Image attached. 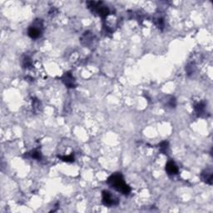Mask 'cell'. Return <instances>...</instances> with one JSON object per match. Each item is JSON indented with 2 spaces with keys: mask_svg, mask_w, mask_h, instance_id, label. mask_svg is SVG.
Listing matches in <instances>:
<instances>
[{
  "mask_svg": "<svg viewBox=\"0 0 213 213\" xmlns=\"http://www.w3.org/2000/svg\"><path fill=\"white\" fill-rule=\"evenodd\" d=\"M195 71L196 66L193 63H190V64H188L186 66V72H187V73L188 76L192 75V74L195 73Z\"/></svg>",
  "mask_w": 213,
  "mask_h": 213,
  "instance_id": "cell-11",
  "label": "cell"
},
{
  "mask_svg": "<svg viewBox=\"0 0 213 213\" xmlns=\"http://www.w3.org/2000/svg\"><path fill=\"white\" fill-rule=\"evenodd\" d=\"M30 156L33 159H37V160H40L42 158V155H41V152L38 150H34L33 152L30 153Z\"/></svg>",
  "mask_w": 213,
  "mask_h": 213,
  "instance_id": "cell-16",
  "label": "cell"
},
{
  "mask_svg": "<svg viewBox=\"0 0 213 213\" xmlns=\"http://www.w3.org/2000/svg\"><path fill=\"white\" fill-rule=\"evenodd\" d=\"M102 203L107 206H112L118 204V200L107 191L102 192Z\"/></svg>",
  "mask_w": 213,
  "mask_h": 213,
  "instance_id": "cell-4",
  "label": "cell"
},
{
  "mask_svg": "<svg viewBox=\"0 0 213 213\" xmlns=\"http://www.w3.org/2000/svg\"><path fill=\"white\" fill-rule=\"evenodd\" d=\"M58 10H57L55 8H52L51 10L49 11V15H55V13H57Z\"/></svg>",
  "mask_w": 213,
  "mask_h": 213,
  "instance_id": "cell-17",
  "label": "cell"
},
{
  "mask_svg": "<svg viewBox=\"0 0 213 213\" xmlns=\"http://www.w3.org/2000/svg\"><path fill=\"white\" fill-rule=\"evenodd\" d=\"M32 60H31V59L29 58V57L26 56L23 58V68H25V69H29V68H31L32 67Z\"/></svg>",
  "mask_w": 213,
  "mask_h": 213,
  "instance_id": "cell-15",
  "label": "cell"
},
{
  "mask_svg": "<svg viewBox=\"0 0 213 213\" xmlns=\"http://www.w3.org/2000/svg\"><path fill=\"white\" fill-rule=\"evenodd\" d=\"M107 184L117 192L122 193L123 195H128L131 192V188L126 184L124 178L121 173H115L110 176L107 179Z\"/></svg>",
  "mask_w": 213,
  "mask_h": 213,
  "instance_id": "cell-1",
  "label": "cell"
},
{
  "mask_svg": "<svg viewBox=\"0 0 213 213\" xmlns=\"http://www.w3.org/2000/svg\"><path fill=\"white\" fill-rule=\"evenodd\" d=\"M164 102H165L166 106H168V107H171V108H175L176 106H177V100L173 96H167L166 100H164Z\"/></svg>",
  "mask_w": 213,
  "mask_h": 213,
  "instance_id": "cell-9",
  "label": "cell"
},
{
  "mask_svg": "<svg viewBox=\"0 0 213 213\" xmlns=\"http://www.w3.org/2000/svg\"><path fill=\"white\" fill-rule=\"evenodd\" d=\"M96 38H95V36L93 35V33H92L91 32H85V33L83 34V36L81 37V41L82 44L85 47H88V48H90V47H92V46L95 45V42Z\"/></svg>",
  "mask_w": 213,
  "mask_h": 213,
  "instance_id": "cell-3",
  "label": "cell"
},
{
  "mask_svg": "<svg viewBox=\"0 0 213 213\" xmlns=\"http://www.w3.org/2000/svg\"><path fill=\"white\" fill-rule=\"evenodd\" d=\"M201 178L205 183H206L208 185H212L213 173L211 168H206L204 171H202V173L201 174Z\"/></svg>",
  "mask_w": 213,
  "mask_h": 213,
  "instance_id": "cell-6",
  "label": "cell"
},
{
  "mask_svg": "<svg viewBox=\"0 0 213 213\" xmlns=\"http://www.w3.org/2000/svg\"><path fill=\"white\" fill-rule=\"evenodd\" d=\"M153 21H154L155 25L157 26V28H159V29L163 30V28H164V26H165V22H164V18H163V17H161V16L156 17V18H154Z\"/></svg>",
  "mask_w": 213,
  "mask_h": 213,
  "instance_id": "cell-10",
  "label": "cell"
},
{
  "mask_svg": "<svg viewBox=\"0 0 213 213\" xmlns=\"http://www.w3.org/2000/svg\"><path fill=\"white\" fill-rule=\"evenodd\" d=\"M43 23L42 19H36L33 22V25L28 28V36L33 39H37L40 38L43 33Z\"/></svg>",
  "mask_w": 213,
  "mask_h": 213,
  "instance_id": "cell-2",
  "label": "cell"
},
{
  "mask_svg": "<svg viewBox=\"0 0 213 213\" xmlns=\"http://www.w3.org/2000/svg\"><path fill=\"white\" fill-rule=\"evenodd\" d=\"M59 159L64 161L65 163H73L74 162V156L73 154L69 155V156H59Z\"/></svg>",
  "mask_w": 213,
  "mask_h": 213,
  "instance_id": "cell-14",
  "label": "cell"
},
{
  "mask_svg": "<svg viewBox=\"0 0 213 213\" xmlns=\"http://www.w3.org/2000/svg\"><path fill=\"white\" fill-rule=\"evenodd\" d=\"M41 102L37 98L33 99V109L35 112H38L40 111Z\"/></svg>",
  "mask_w": 213,
  "mask_h": 213,
  "instance_id": "cell-12",
  "label": "cell"
},
{
  "mask_svg": "<svg viewBox=\"0 0 213 213\" xmlns=\"http://www.w3.org/2000/svg\"><path fill=\"white\" fill-rule=\"evenodd\" d=\"M195 112L198 117H201L206 112V104L203 102H200L195 106Z\"/></svg>",
  "mask_w": 213,
  "mask_h": 213,
  "instance_id": "cell-8",
  "label": "cell"
},
{
  "mask_svg": "<svg viewBox=\"0 0 213 213\" xmlns=\"http://www.w3.org/2000/svg\"><path fill=\"white\" fill-rule=\"evenodd\" d=\"M62 81L64 83V85L67 88H74L77 86L76 80H75L74 77L73 76V74L70 72H67L63 75Z\"/></svg>",
  "mask_w": 213,
  "mask_h": 213,
  "instance_id": "cell-5",
  "label": "cell"
},
{
  "mask_svg": "<svg viewBox=\"0 0 213 213\" xmlns=\"http://www.w3.org/2000/svg\"><path fill=\"white\" fill-rule=\"evenodd\" d=\"M166 172L168 175H176L178 173V168L173 161H169L166 165Z\"/></svg>",
  "mask_w": 213,
  "mask_h": 213,
  "instance_id": "cell-7",
  "label": "cell"
},
{
  "mask_svg": "<svg viewBox=\"0 0 213 213\" xmlns=\"http://www.w3.org/2000/svg\"><path fill=\"white\" fill-rule=\"evenodd\" d=\"M159 149H160V152H163V153H164V154H166L167 152H168V142H167V141H164V142H162L161 143H160L159 145Z\"/></svg>",
  "mask_w": 213,
  "mask_h": 213,
  "instance_id": "cell-13",
  "label": "cell"
}]
</instances>
